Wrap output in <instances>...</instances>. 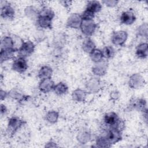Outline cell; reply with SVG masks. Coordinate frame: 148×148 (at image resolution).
Listing matches in <instances>:
<instances>
[{
    "mask_svg": "<svg viewBox=\"0 0 148 148\" xmlns=\"http://www.w3.org/2000/svg\"><path fill=\"white\" fill-rule=\"evenodd\" d=\"M82 49L84 51L90 54L95 49V45L91 39L87 38L82 43Z\"/></svg>",
    "mask_w": 148,
    "mask_h": 148,
    "instance_id": "cell-22",
    "label": "cell"
},
{
    "mask_svg": "<svg viewBox=\"0 0 148 148\" xmlns=\"http://www.w3.org/2000/svg\"><path fill=\"white\" fill-rule=\"evenodd\" d=\"M128 84L132 88H139L145 84L144 78L139 74H133L130 78Z\"/></svg>",
    "mask_w": 148,
    "mask_h": 148,
    "instance_id": "cell-10",
    "label": "cell"
},
{
    "mask_svg": "<svg viewBox=\"0 0 148 148\" xmlns=\"http://www.w3.org/2000/svg\"><path fill=\"white\" fill-rule=\"evenodd\" d=\"M46 120L47 121H49L50 123H55L58 118V112L54 111V110H51V111H49L46 116Z\"/></svg>",
    "mask_w": 148,
    "mask_h": 148,
    "instance_id": "cell-26",
    "label": "cell"
},
{
    "mask_svg": "<svg viewBox=\"0 0 148 148\" xmlns=\"http://www.w3.org/2000/svg\"><path fill=\"white\" fill-rule=\"evenodd\" d=\"M130 107L134 110L141 112H145L146 109V101L143 98H138L134 99L130 104Z\"/></svg>",
    "mask_w": 148,
    "mask_h": 148,
    "instance_id": "cell-15",
    "label": "cell"
},
{
    "mask_svg": "<svg viewBox=\"0 0 148 148\" xmlns=\"http://www.w3.org/2000/svg\"><path fill=\"white\" fill-rule=\"evenodd\" d=\"M109 144H114L121 139V131L116 128H109L105 136Z\"/></svg>",
    "mask_w": 148,
    "mask_h": 148,
    "instance_id": "cell-8",
    "label": "cell"
},
{
    "mask_svg": "<svg viewBox=\"0 0 148 148\" xmlns=\"http://www.w3.org/2000/svg\"><path fill=\"white\" fill-rule=\"evenodd\" d=\"M120 22L125 25H131L136 20V16L132 10H128L122 12L121 14Z\"/></svg>",
    "mask_w": 148,
    "mask_h": 148,
    "instance_id": "cell-9",
    "label": "cell"
},
{
    "mask_svg": "<svg viewBox=\"0 0 148 148\" xmlns=\"http://www.w3.org/2000/svg\"><path fill=\"white\" fill-rule=\"evenodd\" d=\"M103 123L109 128H116L120 131L124 128V122L120 119L117 114L114 112L106 113L103 117Z\"/></svg>",
    "mask_w": 148,
    "mask_h": 148,
    "instance_id": "cell-2",
    "label": "cell"
},
{
    "mask_svg": "<svg viewBox=\"0 0 148 148\" xmlns=\"http://www.w3.org/2000/svg\"><path fill=\"white\" fill-rule=\"evenodd\" d=\"M135 54L136 57L140 59L147 58L148 55V45L146 42H143L139 44L136 48Z\"/></svg>",
    "mask_w": 148,
    "mask_h": 148,
    "instance_id": "cell-14",
    "label": "cell"
},
{
    "mask_svg": "<svg viewBox=\"0 0 148 148\" xmlns=\"http://www.w3.org/2000/svg\"><path fill=\"white\" fill-rule=\"evenodd\" d=\"M7 112V109H6V108L5 105H3V104H1V115L3 114H5Z\"/></svg>",
    "mask_w": 148,
    "mask_h": 148,
    "instance_id": "cell-30",
    "label": "cell"
},
{
    "mask_svg": "<svg viewBox=\"0 0 148 148\" xmlns=\"http://www.w3.org/2000/svg\"><path fill=\"white\" fill-rule=\"evenodd\" d=\"M54 13L53 10L45 6L39 11L36 23L39 27L42 29H50L52 27V20L54 17Z\"/></svg>",
    "mask_w": 148,
    "mask_h": 148,
    "instance_id": "cell-1",
    "label": "cell"
},
{
    "mask_svg": "<svg viewBox=\"0 0 148 148\" xmlns=\"http://www.w3.org/2000/svg\"><path fill=\"white\" fill-rule=\"evenodd\" d=\"M137 34L140 36L147 38V24L144 23L138 27L137 29Z\"/></svg>",
    "mask_w": 148,
    "mask_h": 148,
    "instance_id": "cell-27",
    "label": "cell"
},
{
    "mask_svg": "<svg viewBox=\"0 0 148 148\" xmlns=\"http://www.w3.org/2000/svg\"><path fill=\"white\" fill-rule=\"evenodd\" d=\"M28 68V63L25 58L18 56L13 62L12 69L18 73H23Z\"/></svg>",
    "mask_w": 148,
    "mask_h": 148,
    "instance_id": "cell-6",
    "label": "cell"
},
{
    "mask_svg": "<svg viewBox=\"0 0 148 148\" xmlns=\"http://www.w3.org/2000/svg\"><path fill=\"white\" fill-rule=\"evenodd\" d=\"M53 73L52 68L48 65H44L40 68L38 72V77L41 79L51 78Z\"/></svg>",
    "mask_w": 148,
    "mask_h": 148,
    "instance_id": "cell-19",
    "label": "cell"
},
{
    "mask_svg": "<svg viewBox=\"0 0 148 148\" xmlns=\"http://www.w3.org/2000/svg\"><path fill=\"white\" fill-rule=\"evenodd\" d=\"M15 12L10 4H5L1 7V16L4 19L12 20L14 17Z\"/></svg>",
    "mask_w": 148,
    "mask_h": 148,
    "instance_id": "cell-12",
    "label": "cell"
},
{
    "mask_svg": "<svg viewBox=\"0 0 148 148\" xmlns=\"http://www.w3.org/2000/svg\"><path fill=\"white\" fill-rule=\"evenodd\" d=\"M15 40L10 36H5L1 40V49H14L17 51V49L15 47Z\"/></svg>",
    "mask_w": 148,
    "mask_h": 148,
    "instance_id": "cell-20",
    "label": "cell"
},
{
    "mask_svg": "<svg viewBox=\"0 0 148 148\" xmlns=\"http://www.w3.org/2000/svg\"><path fill=\"white\" fill-rule=\"evenodd\" d=\"M128 38V34L124 31H117L114 32L111 37V41L113 45L117 46H122L125 43Z\"/></svg>",
    "mask_w": 148,
    "mask_h": 148,
    "instance_id": "cell-5",
    "label": "cell"
},
{
    "mask_svg": "<svg viewBox=\"0 0 148 148\" xmlns=\"http://www.w3.org/2000/svg\"><path fill=\"white\" fill-rule=\"evenodd\" d=\"M97 25L93 19H82L80 29L82 33L86 36H91L95 32Z\"/></svg>",
    "mask_w": 148,
    "mask_h": 148,
    "instance_id": "cell-3",
    "label": "cell"
},
{
    "mask_svg": "<svg viewBox=\"0 0 148 148\" xmlns=\"http://www.w3.org/2000/svg\"><path fill=\"white\" fill-rule=\"evenodd\" d=\"M102 3L105 5L109 7H114L116 6L117 3H119V1H113V0H109V1H102Z\"/></svg>",
    "mask_w": 148,
    "mask_h": 148,
    "instance_id": "cell-29",
    "label": "cell"
},
{
    "mask_svg": "<svg viewBox=\"0 0 148 148\" xmlns=\"http://www.w3.org/2000/svg\"><path fill=\"white\" fill-rule=\"evenodd\" d=\"M87 95V92L83 90L82 89H77L73 91L72 93V98L73 100L77 102H82L83 101Z\"/></svg>",
    "mask_w": 148,
    "mask_h": 148,
    "instance_id": "cell-21",
    "label": "cell"
},
{
    "mask_svg": "<svg viewBox=\"0 0 148 148\" xmlns=\"http://www.w3.org/2000/svg\"><path fill=\"white\" fill-rule=\"evenodd\" d=\"M54 86L55 84L54 82L51 79V78H50L41 80L38 87L41 92L43 93H47L53 90Z\"/></svg>",
    "mask_w": 148,
    "mask_h": 148,
    "instance_id": "cell-13",
    "label": "cell"
},
{
    "mask_svg": "<svg viewBox=\"0 0 148 148\" xmlns=\"http://www.w3.org/2000/svg\"><path fill=\"white\" fill-rule=\"evenodd\" d=\"M97 143L100 145L101 147H109L110 146V144L106 139L105 136H99L97 139Z\"/></svg>",
    "mask_w": 148,
    "mask_h": 148,
    "instance_id": "cell-28",
    "label": "cell"
},
{
    "mask_svg": "<svg viewBox=\"0 0 148 148\" xmlns=\"http://www.w3.org/2000/svg\"><path fill=\"white\" fill-rule=\"evenodd\" d=\"M17 50L14 49H6L1 50V62L12 59Z\"/></svg>",
    "mask_w": 148,
    "mask_h": 148,
    "instance_id": "cell-17",
    "label": "cell"
},
{
    "mask_svg": "<svg viewBox=\"0 0 148 148\" xmlns=\"http://www.w3.org/2000/svg\"><path fill=\"white\" fill-rule=\"evenodd\" d=\"M106 64L105 62H103L102 61L100 62L97 63V65L94 66L92 69V71L94 74L99 76L104 75L106 72Z\"/></svg>",
    "mask_w": 148,
    "mask_h": 148,
    "instance_id": "cell-18",
    "label": "cell"
},
{
    "mask_svg": "<svg viewBox=\"0 0 148 148\" xmlns=\"http://www.w3.org/2000/svg\"><path fill=\"white\" fill-rule=\"evenodd\" d=\"M82 21V16L78 13H73L68 18L66 25L71 28H79Z\"/></svg>",
    "mask_w": 148,
    "mask_h": 148,
    "instance_id": "cell-11",
    "label": "cell"
},
{
    "mask_svg": "<svg viewBox=\"0 0 148 148\" xmlns=\"http://www.w3.org/2000/svg\"><path fill=\"white\" fill-rule=\"evenodd\" d=\"M68 87L67 85L63 83L60 82L54 86L53 90L54 92L58 95H62L66 93L68 91Z\"/></svg>",
    "mask_w": 148,
    "mask_h": 148,
    "instance_id": "cell-24",
    "label": "cell"
},
{
    "mask_svg": "<svg viewBox=\"0 0 148 148\" xmlns=\"http://www.w3.org/2000/svg\"><path fill=\"white\" fill-rule=\"evenodd\" d=\"M25 123L24 121L17 117H12L9 120L8 131L11 134H14Z\"/></svg>",
    "mask_w": 148,
    "mask_h": 148,
    "instance_id": "cell-7",
    "label": "cell"
},
{
    "mask_svg": "<svg viewBox=\"0 0 148 148\" xmlns=\"http://www.w3.org/2000/svg\"><path fill=\"white\" fill-rule=\"evenodd\" d=\"M103 57L106 59H109L112 58L115 53L114 49L113 47L110 46H105L102 50Z\"/></svg>",
    "mask_w": 148,
    "mask_h": 148,
    "instance_id": "cell-25",
    "label": "cell"
},
{
    "mask_svg": "<svg viewBox=\"0 0 148 148\" xmlns=\"http://www.w3.org/2000/svg\"><path fill=\"white\" fill-rule=\"evenodd\" d=\"M35 45L31 40L24 41L22 43L18 50V56L26 58L30 56L35 50Z\"/></svg>",
    "mask_w": 148,
    "mask_h": 148,
    "instance_id": "cell-4",
    "label": "cell"
},
{
    "mask_svg": "<svg viewBox=\"0 0 148 148\" xmlns=\"http://www.w3.org/2000/svg\"><path fill=\"white\" fill-rule=\"evenodd\" d=\"M90 57L91 60L95 63H98L101 62L103 58L102 50L98 49H95L94 50H93L90 53Z\"/></svg>",
    "mask_w": 148,
    "mask_h": 148,
    "instance_id": "cell-23",
    "label": "cell"
},
{
    "mask_svg": "<svg viewBox=\"0 0 148 148\" xmlns=\"http://www.w3.org/2000/svg\"><path fill=\"white\" fill-rule=\"evenodd\" d=\"M102 7V4L99 1H90L87 2L85 10L95 14L101 10Z\"/></svg>",
    "mask_w": 148,
    "mask_h": 148,
    "instance_id": "cell-16",
    "label": "cell"
}]
</instances>
